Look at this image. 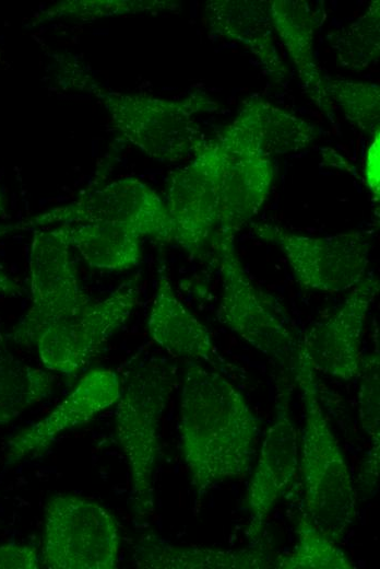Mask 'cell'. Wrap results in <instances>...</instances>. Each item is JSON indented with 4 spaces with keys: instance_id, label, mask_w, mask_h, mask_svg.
<instances>
[{
    "instance_id": "cell-1",
    "label": "cell",
    "mask_w": 380,
    "mask_h": 569,
    "mask_svg": "<svg viewBox=\"0 0 380 569\" xmlns=\"http://www.w3.org/2000/svg\"><path fill=\"white\" fill-rule=\"evenodd\" d=\"M178 432L181 457L199 498L251 472L260 421L226 376L198 361H190L183 373Z\"/></svg>"
},
{
    "instance_id": "cell-2",
    "label": "cell",
    "mask_w": 380,
    "mask_h": 569,
    "mask_svg": "<svg viewBox=\"0 0 380 569\" xmlns=\"http://www.w3.org/2000/svg\"><path fill=\"white\" fill-rule=\"evenodd\" d=\"M304 404L299 469L305 513L329 538L340 543L357 515V490L342 448L322 409L316 371L299 348L292 371Z\"/></svg>"
},
{
    "instance_id": "cell-3",
    "label": "cell",
    "mask_w": 380,
    "mask_h": 569,
    "mask_svg": "<svg viewBox=\"0 0 380 569\" xmlns=\"http://www.w3.org/2000/svg\"><path fill=\"white\" fill-rule=\"evenodd\" d=\"M62 73L73 88L87 91L100 102L121 140L162 162L193 154L205 140L197 116L218 109V104L200 91L180 100L111 91L74 61H67Z\"/></svg>"
},
{
    "instance_id": "cell-4",
    "label": "cell",
    "mask_w": 380,
    "mask_h": 569,
    "mask_svg": "<svg viewBox=\"0 0 380 569\" xmlns=\"http://www.w3.org/2000/svg\"><path fill=\"white\" fill-rule=\"evenodd\" d=\"M176 381V365L155 356L133 363L120 381L115 434L129 467L130 506L139 524L155 512L162 419Z\"/></svg>"
},
{
    "instance_id": "cell-5",
    "label": "cell",
    "mask_w": 380,
    "mask_h": 569,
    "mask_svg": "<svg viewBox=\"0 0 380 569\" xmlns=\"http://www.w3.org/2000/svg\"><path fill=\"white\" fill-rule=\"evenodd\" d=\"M235 234L216 228L211 236L222 282L217 321L292 376L300 338L288 318L248 277L236 252Z\"/></svg>"
},
{
    "instance_id": "cell-6",
    "label": "cell",
    "mask_w": 380,
    "mask_h": 569,
    "mask_svg": "<svg viewBox=\"0 0 380 569\" xmlns=\"http://www.w3.org/2000/svg\"><path fill=\"white\" fill-rule=\"evenodd\" d=\"M119 550V525L105 507L73 493H57L49 499L39 553L41 566L112 569Z\"/></svg>"
},
{
    "instance_id": "cell-7",
    "label": "cell",
    "mask_w": 380,
    "mask_h": 569,
    "mask_svg": "<svg viewBox=\"0 0 380 569\" xmlns=\"http://www.w3.org/2000/svg\"><path fill=\"white\" fill-rule=\"evenodd\" d=\"M58 223L116 224L141 237L174 242L173 223L165 202L149 185L131 176L88 188L69 204L13 223V229L35 230Z\"/></svg>"
},
{
    "instance_id": "cell-8",
    "label": "cell",
    "mask_w": 380,
    "mask_h": 569,
    "mask_svg": "<svg viewBox=\"0 0 380 569\" xmlns=\"http://www.w3.org/2000/svg\"><path fill=\"white\" fill-rule=\"evenodd\" d=\"M250 229L281 248L295 279L306 289L342 292L367 276L371 236L366 231L314 237L269 222H252Z\"/></svg>"
},
{
    "instance_id": "cell-9",
    "label": "cell",
    "mask_w": 380,
    "mask_h": 569,
    "mask_svg": "<svg viewBox=\"0 0 380 569\" xmlns=\"http://www.w3.org/2000/svg\"><path fill=\"white\" fill-rule=\"evenodd\" d=\"M70 249L60 227L33 230L28 259L31 305L10 334L15 344L34 345L44 328L91 302L79 281Z\"/></svg>"
},
{
    "instance_id": "cell-10",
    "label": "cell",
    "mask_w": 380,
    "mask_h": 569,
    "mask_svg": "<svg viewBox=\"0 0 380 569\" xmlns=\"http://www.w3.org/2000/svg\"><path fill=\"white\" fill-rule=\"evenodd\" d=\"M141 293L140 274L121 282L108 297L90 302L36 337L34 345L47 371L73 375L99 352L131 316Z\"/></svg>"
},
{
    "instance_id": "cell-11",
    "label": "cell",
    "mask_w": 380,
    "mask_h": 569,
    "mask_svg": "<svg viewBox=\"0 0 380 569\" xmlns=\"http://www.w3.org/2000/svg\"><path fill=\"white\" fill-rule=\"evenodd\" d=\"M292 392V376L280 370L275 378L274 419L264 432L245 495L249 512L246 536L250 542L260 536L270 514L297 478L299 444L290 410Z\"/></svg>"
},
{
    "instance_id": "cell-12",
    "label": "cell",
    "mask_w": 380,
    "mask_h": 569,
    "mask_svg": "<svg viewBox=\"0 0 380 569\" xmlns=\"http://www.w3.org/2000/svg\"><path fill=\"white\" fill-rule=\"evenodd\" d=\"M223 167L221 147L205 139L192 161L168 177L165 205L174 242L191 256L200 255L217 227Z\"/></svg>"
},
{
    "instance_id": "cell-13",
    "label": "cell",
    "mask_w": 380,
    "mask_h": 569,
    "mask_svg": "<svg viewBox=\"0 0 380 569\" xmlns=\"http://www.w3.org/2000/svg\"><path fill=\"white\" fill-rule=\"evenodd\" d=\"M378 292L379 281L369 274L329 317L304 332L300 349L316 372L345 382L358 378L364 358L363 335Z\"/></svg>"
},
{
    "instance_id": "cell-14",
    "label": "cell",
    "mask_w": 380,
    "mask_h": 569,
    "mask_svg": "<svg viewBox=\"0 0 380 569\" xmlns=\"http://www.w3.org/2000/svg\"><path fill=\"white\" fill-rule=\"evenodd\" d=\"M119 394L120 380L115 371L102 368L88 371L48 415L8 440L7 465L45 452L60 434L115 405Z\"/></svg>"
},
{
    "instance_id": "cell-15",
    "label": "cell",
    "mask_w": 380,
    "mask_h": 569,
    "mask_svg": "<svg viewBox=\"0 0 380 569\" xmlns=\"http://www.w3.org/2000/svg\"><path fill=\"white\" fill-rule=\"evenodd\" d=\"M318 136L313 124L252 95L215 139L224 149L271 158L300 151Z\"/></svg>"
},
{
    "instance_id": "cell-16",
    "label": "cell",
    "mask_w": 380,
    "mask_h": 569,
    "mask_svg": "<svg viewBox=\"0 0 380 569\" xmlns=\"http://www.w3.org/2000/svg\"><path fill=\"white\" fill-rule=\"evenodd\" d=\"M147 332L157 346L174 357L204 361L217 371L226 364L207 327L176 295L165 265L157 270Z\"/></svg>"
},
{
    "instance_id": "cell-17",
    "label": "cell",
    "mask_w": 380,
    "mask_h": 569,
    "mask_svg": "<svg viewBox=\"0 0 380 569\" xmlns=\"http://www.w3.org/2000/svg\"><path fill=\"white\" fill-rule=\"evenodd\" d=\"M270 13L274 31L297 70L305 93L333 123L334 106L325 94L323 71L314 55V37L324 23V7L302 0H272Z\"/></svg>"
},
{
    "instance_id": "cell-18",
    "label": "cell",
    "mask_w": 380,
    "mask_h": 569,
    "mask_svg": "<svg viewBox=\"0 0 380 569\" xmlns=\"http://www.w3.org/2000/svg\"><path fill=\"white\" fill-rule=\"evenodd\" d=\"M205 16L211 33L247 47L273 82L286 81L289 71L276 48L270 1L211 0Z\"/></svg>"
},
{
    "instance_id": "cell-19",
    "label": "cell",
    "mask_w": 380,
    "mask_h": 569,
    "mask_svg": "<svg viewBox=\"0 0 380 569\" xmlns=\"http://www.w3.org/2000/svg\"><path fill=\"white\" fill-rule=\"evenodd\" d=\"M276 554L266 547L224 549L174 544L154 532H144L132 547L139 569H269Z\"/></svg>"
},
{
    "instance_id": "cell-20",
    "label": "cell",
    "mask_w": 380,
    "mask_h": 569,
    "mask_svg": "<svg viewBox=\"0 0 380 569\" xmlns=\"http://www.w3.org/2000/svg\"><path fill=\"white\" fill-rule=\"evenodd\" d=\"M221 149L224 167L216 228L237 233L262 208L275 171L271 158Z\"/></svg>"
},
{
    "instance_id": "cell-21",
    "label": "cell",
    "mask_w": 380,
    "mask_h": 569,
    "mask_svg": "<svg viewBox=\"0 0 380 569\" xmlns=\"http://www.w3.org/2000/svg\"><path fill=\"white\" fill-rule=\"evenodd\" d=\"M70 245L92 268L126 270L141 259V236L133 231L107 223L59 225Z\"/></svg>"
},
{
    "instance_id": "cell-22",
    "label": "cell",
    "mask_w": 380,
    "mask_h": 569,
    "mask_svg": "<svg viewBox=\"0 0 380 569\" xmlns=\"http://www.w3.org/2000/svg\"><path fill=\"white\" fill-rule=\"evenodd\" d=\"M54 386L51 373L20 359L0 334V425L14 420L45 399Z\"/></svg>"
},
{
    "instance_id": "cell-23",
    "label": "cell",
    "mask_w": 380,
    "mask_h": 569,
    "mask_svg": "<svg viewBox=\"0 0 380 569\" xmlns=\"http://www.w3.org/2000/svg\"><path fill=\"white\" fill-rule=\"evenodd\" d=\"M296 543L290 551L276 554V569H351L354 564L339 543L324 535L305 513L297 515Z\"/></svg>"
},
{
    "instance_id": "cell-24",
    "label": "cell",
    "mask_w": 380,
    "mask_h": 569,
    "mask_svg": "<svg viewBox=\"0 0 380 569\" xmlns=\"http://www.w3.org/2000/svg\"><path fill=\"white\" fill-rule=\"evenodd\" d=\"M340 67L363 71L379 59L380 3L373 0L368 9L348 25L328 35Z\"/></svg>"
},
{
    "instance_id": "cell-25",
    "label": "cell",
    "mask_w": 380,
    "mask_h": 569,
    "mask_svg": "<svg viewBox=\"0 0 380 569\" xmlns=\"http://www.w3.org/2000/svg\"><path fill=\"white\" fill-rule=\"evenodd\" d=\"M323 86L330 102L345 118L368 137L379 133L380 86L372 82L332 77L323 72Z\"/></svg>"
},
{
    "instance_id": "cell-26",
    "label": "cell",
    "mask_w": 380,
    "mask_h": 569,
    "mask_svg": "<svg viewBox=\"0 0 380 569\" xmlns=\"http://www.w3.org/2000/svg\"><path fill=\"white\" fill-rule=\"evenodd\" d=\"M180 4L166 0H72L59 1L35 16L33 24H41L61 18H71L79 21H94L97 19L138 14L161 13L177 11Z\"/></svg>"
},
{
    "instance_id": "cell-27",
    "label": "cell",
    "mask_w": 380,
    "mask_h": 569,
    "mask_svg": "<svg viewBox=\"0 0 380 569\" xmlns=\"http://www.w3.org/2000/svg\"><path fill=\"white\" fill-rule=\"evenodd\" d=\"M380 359L379 350L364 356L359 379L357 403L358 419L371 445H380Z\"/></svg>"
},
{
    "instance_id": "cell-28",
    "label": "cell",
    "mask_w": 380,
    "mask_h": 569,
    "mask_svg": "<svg viewBox=\"0 0 380 569\" xmlns=\"http://www.w3.org/2000/svg\"><path fill=\"white\" fill-rule=\"evenodd\" d=\"M40 566V556L35 546L21 543L0 545V569H36Z\"/></svg>"
},
{
    "instance_id": "cell-29",
    "label": "cell",
    "mask_w": 380,
    "mask_h": 569,
    "mask_svg": "<svg viewBox=\"0 0 380 569\" xmlns=\"http://www.w3.org/2000/svg\"><path fill=\"white\" fill-rule=\"evenodd\" d=\"M380 468V445H370L361 462L358 488L363 496H371L378 488Z\"/></svg>"
},
{
    "instance_id": "cell-30",
    "label": "cell",
    "mask_w": 380,
    "mask_h": 569,
    "mask_svg": "<svg viewBox=\"0 0 380 569\" xmlns=\"http://www.w3.org/2000/svg\"><path fill=\"white\" fill-rule=\"evenodd\" d=\"M365 174L368 189L373 199L378 201L380 196L379 133L372 138L371 144L368 148Z\"/></svg>"
},
{
    "instance_id": "cell-31",
    "label": "cell",
    "mask_w": 380,
    "mask_h": 569,
    "mask_svg": "<svg viewBox=\"0 0 380 569\" xmlns=\"http://www.w3.org/2000/svg\"><path fill=\"white\" fill-rule=\"evenodd\" d=\"M13 224H0V237L13 232ZM24 292V288L20 282L13 279L0 266V295L19 297Z\"/></svg>"
},
{
    "instance_id": "cell-32",
    "label": "cell",
    "mask_w": 380,
    "mask_h": 569,
    "mask_svg": "<svg viewBox=\"0 0 380 569\" xmlns=\"http://www.w3.org/2000/svg\"><path fill=\"white\" fill-rule=\"evenodd\" d=\"M7 218H9V214H8L7 209H5L3 197H2V195L0 193V219H7Z\"/></svg>"
}]
</instances>
